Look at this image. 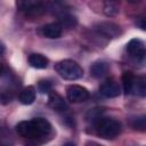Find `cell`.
Segmentation results:
<instances>
[{"instance_id":"cell-1","label":"cell","mask_w":146,"mask_h":146,"mask_svg":"<svg viewBox=\"0 0 146 146\" xmlns=\"http://www.w3.org/2000/svg\"><path fill=\"white\" fill-rule=\"evenodd\" d=\"M16 132L27 139H41L51 132V124L47 119L35 117L29 121H22L16 125Z\"/></svg>"},{"instance_id":"cell-2","label":"cell","mask_w":146,"mask_h":146,"mask_svg":"<svg viewBox=\"0 0 146 146\" xmlns=\"http://www.w3.org/2000/svg\"><path fill=\"white\" fill-rule=\"evenodd\" d=\"M95 125L97 135L104 139H114L121 132V123L113 117H99Z\"/></svg>"},{"instance_id":"cell-3","label":"cell","mask_w":146,"mask_h":146,"mask_svg":"<svg viewBox=\"0 0 146 146\" xmlns=\"http://www.w3.org/2000/svg\"><path fill=\"white\" fill-rule=\"evenodd\" d=\"M55 70L59 74V76H62L65 80L73 81V80H78L82 78L83 75L82 67L72 59H64V60L58 62L55 65Z\"/></svg>"},{"instance_id":"cell-4","label":"cell","mask_w":146,"mask_h":146,"mask_svg":"<svg viewBox=\"0 0 146 146\" xmlns=\"http://www.w3.org/2000/svg\"><path fill=\"white\" fill-rule=\"evenodd\" d=\"M127 51L131 58L138 63H144L145 60V46L140 39H132L127 44Z\"/></svg>"},{"instance_id":"cell-5","label":"cell","mask_w":146,"mask_h":146,"mask_svg":"<svg viewBox=\"0 0 146 146\" xmlns=\"http://www.w3.org/2000/svg\"><path fill=\"white\" fill-rule=\"evenodd\" d=\"M66 97L71 103H83L89 98V91L79 84H72L66 89Z\"/></svg>"},{"instance_id":"cell-6","label":"cell","mask_w":146,"mask_h":146,"mask_svg":"<svg viewBox=\"0 0 146 146\" xmlns=\"http://www.w3.org/2000/svg\"><path fill=\"white\" fill-rule=\"evenodd\" d=\"M99 92L106 98H114L121 94V88L116 81L108 80L99 87Z\"/></svg>"},{"instance_id":"cell-7","label":"cell","mask_w":146,"mask_h":146,"mask_svg":"<svg viewBox=\"0 0 146 146\" xmlns=\"http://www.w3.org/2000/svg\"><path fill=\"white\" fill-rule=\"evenodd\" d=\"M97 31L99 33H102L103 35L107 36V38H114L120 34V29L117 25L113 24V23H100L97 26Z\"/></svg>"},{"instance_id":"cell-8","label":"cell","mask_w":146,"mask_h":146,"mask_svg":"<svg viewBox=\"0 0 146 146\" xmlns=\"http://www.w3.org/2000/svg\"><path fill=\"white\" fill-rule=\"evenodd\" d=\"M62 31H63V27L60 26L59 23H50V24L44 25L41 29L42 34L46 38H49V39H57V38H59L62 35Z\"/></svg>"},{"instance_id":"cell-9","label":"cell","mask_w":146,"mask_h":146,"mask_svg":"<svg viewBox=\"0 0 146 146\" xmlns=\"http://www.w3.org/2000/svg\"><path fill=\"white\" fill-rule=\"evenodd\" d=\"M17 6L21 10H24L29 14H31V13L35 14L42 9L43 3L40 1H18Z\"/></svg>"},{"instance_id":"cell-10","label":"cell","mask_w":146,"mask_h":146,"mask_svg":"<svg viewBox=\"0 0 146 146\" xmlns=\"http://www.w3.org/2000/svg\"><path fill=\"white\" fill-rule=\"evenodd\" d=\"M29 63L34 68H46L48 66V58L41 54H31L29 56Z\"/></svg>"},{"instance_id":"cell-11","label":"cell","mask_w":146,"mask_h":146,"mask_svg":"<svg viewBox=\"0 0 146 146\" xmlns=\"http://www.w3.org/2000/svg\"><path fill=\"white\" fill-rule=\"evenodd\" d=\"M18 98H19V102L22 104H24V105H31L35 100V90H34V88L31 87V86L24 88L21 91Z\"/></svg>"},{"instance_id":"cell-12","label":"cell","mask_w":146,"mask_h":146,"mask_svg":"<svg viewBox=\"0 0 146 146\" xmlns=\"http://www.w3.org/2000/svg\"><path fill=\"white\" fill-rule=\"evenodd\" d=\"M48 103H49V106L51 108H54L55 111H63L64 108H66V104H65L63 97L55 92L49 95Z\"/></svg>"},{"instance_id":"cell-13","label":"cell","mask_w":146,"mask_h":146,"mask_svg":"<svg viewBox=\"0 0 146 146\" xmlns=\"http://www.w3.org/2000/svg\"><path fill=\"white\" fill-rule=\"evenodd\" d=\"M145 83L146 82H145V79L143 76H138V78L135 76L132 89H131V94L140 96V97H144L145 92H146V84Z\"/></svg>"},{"instance_id":"cell-14","label":"cell","mask_w":146,"mask_h":146,"mask_svg":"<svg viewBox=\"0 0 146 146\" xmlns=\"http://www.w3.org/2000/svg\"><path fill=\"white\" fill-rule=\"evenodd\" d=\"M107 70H108V67L104 62H97V63L92 64V66L90 67V74L94 78L99 79V78H103L107 73Z\"/></svg>"},{"instance_id":"cell-15","label":"cell","mask_w":146,"mask_h":146,"mask_svg":"<svg viewBox=\"0 0 146 146\" xmlns=\"http://www.w3.org/2000/svg\"><path fill=\"white\" fill-rule=\"evenodd\" d=\"M133 80H135V75L131 72H124L122 74V84H123V91L125 95L131 94Z\"/></svg>"},{"instance_id":"cell-16","label":"cell","mask_w":146,"mask_h":146,"mask_svg":"<svg viewBox=\"0 0 146 146\" xmlns=\"http://www.w3.org/2000/svg\"><path fill=\"white\" fill-rule=\"evenodd\" d=\"M131 125L137 129V130H140V131H144L145 130V116L141 115L139 117H136L133 119V121L131 122Z\"/></svg>"},{"instance_id":"cell-17","label":"cell","mask_w":146,"mask_h":146,"mask_svg":"<svg viewBox=\"0 0 146 146\" xmlns=\"http://www.w3.org/2000/svg\"><path fill=\"white\" fill-rule=\"evenodd\" d=\"M117 7L115 3L113 2H105V7H104V11L106 15L108 16H112V15H115L117 13Z\"/></svg>"},{"instance_id":"cell-18","label":"cell","mask_w":146,"mask_h":146,"mask_svg":"<svg viewBox=\"0 0 146 146\" xmlns=\"http://www.w3.org/2000/svg\"><path fill=\"white\" fill-rule=\"evenodd\" d=\"M38 87H39V90L42 94H47V92H49L51 90V83L48 80H40Z\"/></svg>"},{"instance_id":"cell-19","label":"cell","mask_w":146,"mask_h":146,"mask_svg":"<svg viewBox=\"0 0 146 146\" xmlns=\"http://www.w3.org/2000/svg\"><path fill=\"white\" fill-rule=\"evenodd\" d=\"M13 96L9 94V92H1L0 94V103L1 104H8L10 103Z\"/></svg>"},{"instance_id":"cell-20","label":"cell","mask_w":146,"mask_h":146,"mask_svg":"<svg viewBox=\"0 0 146 146\" xmlns=\"http://www.w3.org/2000/svg\"><path fill=\"white\" fill-rule=\"evenodd\" d=\"M86 146H102V145H99V144H97V143H95V141H88V143L86 144Z\"/></svg>"},{"instance_id":"cell-21","label":"cell","mask_w":146,"mask_h":146,"mask_svg":"<svg viewBox=\"0 0 146 146\" xmlns=\"http://www.w3.org/2000/svg\"><path fill=\"white\" fill-rule=\"evenodd\" d=\"M3 51H5V46L2 42H0V54H2Z\"/></svg>"},{"instance_id":"cell-22","label":"cell","mask_w":146,"mask_h":146,"mask_svg":"<svg viewBox=\"0 0 146 146\" xmlns=\"http://www.w3.org/2000/svg\"><path fill=\"white\" fill-rule=\"evenodd\" d=\"M3 71H5V67H3V65L0 63V75L3 74Z\"/></svg>"},{"instance_id":"cell-23","label":"cell","mask_w":146,"mask_h":146,"mask_svg":"<svg viewBox=\"0 0 146 146\" xmlns=\"http://www.w3.org/2000/svg\"><path fill=\"white\" fill-rule=\"evenodd\" d=\"M64 146H75V144H73V143H66Z\"/></svg>"}]
</instances>
